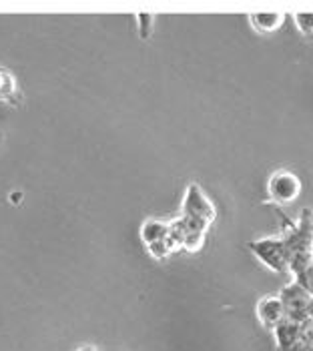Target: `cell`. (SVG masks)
Here are the masks:
<instances>
[{"label": "cell", "instance_id": "obj_6", "mask_svg": "<svg viewBox=\"0 0 313 351\" xmlns=\"http://www.w3.org/2000/svg\"><path fill=\"white\" fill-rule=\"evenodd\" d=\"M277 298L281 299V305H283L287 319L303 322V319L310 317V303H312L313 295L305 287H301L295 279L279 291Z\"/></svg>", "mask_w": 313, "mask_h": 351}, {"label": "cell", "instance_id": "obj_9", "mask_svg": "<svg viewBox=\"0 0 313 351\" xmlns=\"http://www.w3.org/2000/svg\"><path fill=\"white\" fill-rule=\"evenodd\" d=\"M249 23L259 32H273V30L281 27L283 14H279V12H259V14H251Z\"/></svg>", "mask_w": 313, "mask_h": 351}, {"label": "cell", "instance_id": "obj_13", "mask_svg": "<svg viewBox=\"0 0 313 351\" xmlns=\"http://www.w3.org/2000/svg\"><path fill=\"white\" fill-rule=\"evenodd\" d=\"M77 351H97V350H95V348H91V346H84V348H80V350Z\"/></svg>", "mask_w": 313, "mask_h": 351}, {"label": "cell", "instance_id": "obj_14", "mask_svg": "<svg viewBox=\"0 0 313 351\" xmlns=\"http://www.w3.org/2000/svg\"><path fill=\"white\" fill-rule=\"evenodd\" d=\"M310 319H313V298H312V303H310Z\"/></svg>", "mask_w": 313, "mask_h": 351}, {"label": "cell", "instance_id": "obj_2", "mask_svg": "<svg viewBox=\"0 0 313 351\" xmlns=\"http://www.w3.org/2000/svg\"><path fill=\"white\" fill-rule=\"evenodd\" d=\"M277 351H313V319H283L273 329Z\"/></svg>", "mask_w": 313, "mask_h": 351}, {"label": "cell", "instance_id": "obj_8", "mask_svg": "<svg viewBox=\"0 0 313 351\" xmlns=\"http://www.w3.org/2000/svg\"><path fill=\"white\" fill-rule=\"evenodd\" d=\"M257 319L261 325L269 331H273L277 325L286 319V311H283V305H281V299L277 295H265L259 299L257 303Z\"/></svg>", "mask_w": 313, "mask_h": 351}, {"label": "cell", "instance_id": "obj_5", "mask_svg": "<svg viewBox=\"0 0 313 351\" xmlns=\"http://www.w3.org/2000/svg\"><path fill=\"white\" fill-rule=\"evenodd\" d=\"M249 249L253 251V255L259 259L261 263L271 271H275V273L289 271L286 245H283L281 237H265V239L251 241Z\"/></svg>", "mask_w": 313, "mask_h": 351}, {"label": "cell", "instance_id": "obj_11", "mask_svg": "<svg viewBox=\"0 0 313 351\" xmlns=\"http://www.w3.org/2000/svg\"><path fill=\"white\" fill-rule=\"evenodd\" d=\"M137 21H139V34H141V38H149L151 32H153L155 19L151 14H139Z\"/></svg>", "mask_w": 313, "mask_h": 351}, {"label": "cell", "instance_id": "obj_7", "mask_svg": "<svg viewBox=\"0 0 313 351\" xmlns=\"http://www.w3.org/2000/svg\"><path fill=\"white\" fill-rule=\"evenodd\" d=\"M267 191L271 195L273 201L287 205V203H293L299 193H301V181L295 173L291 171H277L269 177V183H267Z\"/></svg>", "mask_w": 313, "mask_h": 351}, {"label": "cell", "instance_id": "obj_10", "mask_svg": "<svg viewBox=\"0 0 313 351\" xmlns=\"http://www.w3.org/2000/svg\"><path fill=\"white\" fill-rule=\"evenodd\" d=\"M293 19L303 34H313V12H297Z\"/></svg>", "mask_w": 313, "mask_h": 351}, {"label": "cell", "instance_id": "obj_4", "mask_svg": "<svg viewBox=\"0 0 313 351\" xmlns=\"http://www.w3.org/2000/svg\"><path fill=\"white\" fill-rule=\"evenodd\" d=\"M181 215L203 225V227H209L215 221L217 211H215V205L207 199V195L201 191V187L197 183H193L187 187V193H185Z\"/></svg>", "mask_w": 313, "mask_h": 351}, {"label": "cell", "instance_id": "obj_1", "mask_svg": "<svg viewBox=\"0 0 313 351\" xmlns=\"http://www.w3.org/2000/svg\"><path fill=\"white\" fill-rule=\"evenodd\" d=\"M286 245L289 271L297 279L313 263V209L305 207L295 227L281 237Z\"/></svg>", "mask_w": 313, "mask_h": 351}, {"label": "cell", "instance_id": "obj_12", "mask_svg": "<svg viewBox=\"0 0 313 351\" xmlns=\"http://www.w3.org/2000/svg\"><path fill=\"white\" fill-rule=\"evenodd\" d=\"M295 281H297L301 287H305V289H308V291H310V293L313 295V263L310 265V267H308V269L303 271V273H301V275H299Z\"/></svg>", "mask_w": 313, "mask_h": 351}, {"label": "cell", "instance_id": "obj_3", "mask_svg": "<svg viewBox=\"0 0 313 351\" xmlns=\"http://www.w3.org/2000/svg\"><path fill=\"white\" fill-rule=\"evenodd\" d=\"M141 239L147 247V251L155 259H165L169 257L175 249L171 243V227L169 221H159V219H149L141 227Z\"/></svg>", "mask_w": 313, "mask_h": 351}]
</instances>
